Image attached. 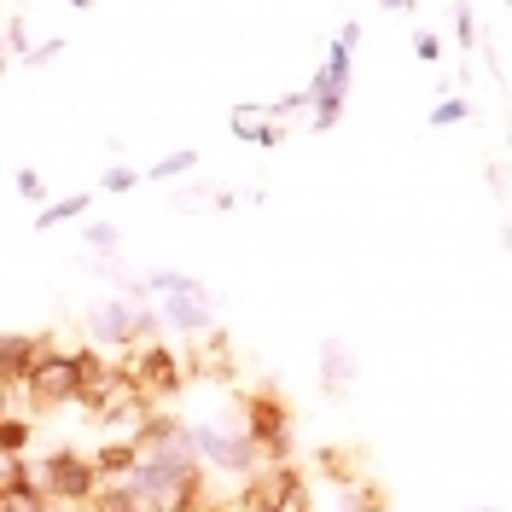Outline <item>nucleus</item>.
Returning a JSON list of instances; mask_svg holds the SVG:
<instances>
[{
    "instance_id": "nucleus-1",
    "label": "nucleus",
    "mask_w": 512,
    "mask_h": 512,
    "mask_svg": "<svg viewBox=\"0 0 512 512\" xmlns=\"http://www.w3.org/2000/svg\"><path fill=\"white\" fill-rule=\"evenodd\" d=\"M123 373V384L152 408V402H169L181 384H187V373H181V355L163 350V344H140V350H128V361L117 367Z\"/></svg>"
},
{
    "instance_id": "nucleus-2",
    "label": "nucleus",
    "mask_w": 512,
    "mask_h": 512,
    "mask_svg": "<svg viewBox=\"0 0 512 512\" xmlns=\"http://www.w3.org/2000/svg\"><path fill=\"white\" fill-rule=\"evenodd\" d=\"M30 489L47 501V507H88V495L99 489V478H94V466H88L82 454L59 448V454L41 460V472L30 478Z\"/></svg>"
},
{
    "instance_id": "nucleus-3",
    "label": "nucleus",
    "mask_w": 512,
    "mask_h": 512,
    "mask_svg": "<svg viewBox=\"0 0 512 512\" xmlns=\"http://www.w3.org/2000/svg\"><path fill=\"white\" fill-rule=\"evenodd\" d=\"M245 448H262V454H286L291 443V408L280 402V390L274 384H262V390H245Z\"/></svg>"
},
{
    "instance_id": "nucleus-4",
    "label": "nucleus",
    "mask_w": 512,
    "mask_h": 512,
    "mask_svg": "<svg viewBox=\"0 0 512 512\" xmlns=\"http://www.w3.org/2000/svg\"><path fill=\"white\" fill-rule=\"evenodd\" d=\"M24 396L35 408H59V402H76V367L70 355L53 350V338H41V355H35L30 379H24Z\"/></svg>"
},
{
    "instance_id": "nucleus-5",
    "label": "nucleus",
    "mask_w": 512,
    "mask_h": 512,
    "mask_svg": "<svg viewBox=\"0 0 512 512\" xmlns=\"http://www.w3.org/2000/svg\"><path fill=\"white\" fill-rule=\"evenodd\" d=\"M70 367H76V402L82 408H105L117 390H123V373H117V361H105L99 350H76L70 355Z\"/></svg>"
},
{
    "instance_id": "nucleus-6",
    "label": "nucleus",
    "mask_w": 512,
    "mask_h": 512,
    "mask_svg": "<svg viewBox=\"0 0 512 512\" xmlns=\"http://www.w3.org/2000/svg\"><path fill=\"white\" fill-rule=\"evenodd\" d=\"M158 320H169L175 332H192V338H204V332L216 326V303H210V286L187 291V297H163Z\"/></svg>"
},
{
    "instance_id": "nucleus-7",
    "label": "nucleus",
    "mask_w": 512,
    "mask_h": 512,
    "mask_svg": "<svg viewBox=\"0 0 512 512\" xmlns=\"http://www.w3.org/2000/svg\"><path fill=\"white\" fill-rule=\"evenodd\" d=\"M35 355H41V338H24V332H0V396L18 384L24 390V379H30Z\"/></svg>"
},
{
    "instance_id": "nucleus-8",
    "label": "nucleus",
    "mask_w": 512,
    "mask_h": 512,
    "mask_svg": "<svg viewBox=\"0 0 512 512\" xmlns=\"http://www.w3.org/2000/svg\"><path fill=\"white\" fill-rule=\"evenodd\" d=\"M350 384H355V355L344 338H320V390L326 396H350Z\"/></svg>"
},
{
    "instance_id": "nucleus-9",
    "label": "nucleus",
    "mask_w": 512,
    "mask_h": 512,
    "mask_svg": "<svg viewBox=\"0 0 512 512\" xmlns=\"http://www.w3.org/2000/svg\"><path fill=\"white\" fill-rule=\"evenodd\" d=\"M355 47H361V18H350V24H344V35L332 41V53H326V64H320V76H326V88H332V94H344V88H350Z\"/></svg>"
},
{
    "instance_id": "nucleus-10",
    "label": "nucleus",
    "mask_w": 512,
    "mask_h": 512,
    "mask_svg": "<svg viewBox=\"0 0 512 512\" xmlns=\"http://www.w3.org/2000/svg\"><path fill=\"white\" fill-rule=\"evenodd\" d=\"M227 123H233V134H239L245 146H262V152H274V146L286 140V128L262 123V111H256V105H233V117H227Z\"/></svg>"
},
{
    "instance_id": "nucleus-11",
    "label": "nucleus",
    "mask_w": 512,
    "mask_h": 512,
    "mask_svg": "<svg viewBox=\"0 0 512 512\" xmlns=\"http://www.w3.org/2000/svg\"><path fill=\"white\" fill-rule=\"evenodd\" d=\"M88 466H94V478H99V483H123L128 472L140 466V448H134V443H105L94 460H88Z\"/></svg>"
},
{
    "instance_id": "nucleus-12",
    "label": "nucleus",
    "mask_w": 512,
    "mask_h": 512,
    "mask_svg": "<svg viewBox=\"0 0 512 512\" xmlns=\"http://www.w3.org/2000/svg\"><path fill=\"white\" fill-rule=\"evenodd\" d=\"M94 210V192H70V198H53V204H41L35 210V233H53L59 222H76V216H88Z\"/></svg>"
},
{
    "instance_id": "nucleus-13",
    "label": "nucleus",
    "mask_w": 512,
    "mask_h": 512,
    "mask_svg": "<svg viewBox=\"0 0 512 512\" xmlns=\"http://www.w3.org/2000/svg\"><path fill=\"white\" fill-rule=\"evenodd\" d=\"M88 512H140V501L128 495L123 483H99L94 495H88Z\"/></svg>"
},
{
    "instance_id": "nucleus-14",
    "label": "nucleus",
    "mask_w": 512,
    "mask_h": 512,
    "mask_svg": "<svg viewBox=\"0 0 512 512\" xmlns=\"http://www.w3.org/2000/svg\"><path fill=\"white\" fill-rule=\"evenodd\" d=\"M82 239H88V245H94V251L105 256V262H117V251H123V233H117L111 222H94V227H82Z\"/></svg>"
},
{
    "instance_id": "nucleus-15",
    "label": "nucleus",
    "mask_w": 512,
    "mask_h": 512,
    "mask_svg": "<svg viewBox=\"0 0 512 512\" xmlns=\"http://www.w3.org/2000/svg\"><path fill=\"white\" fill-rule=\"evenodd\" d=\"M24 443H30V419L0 414V454H24Z\"/></svg>"
},
{
    "instance_id": "nucleus-16",
    "label": "nucleus",
    "mask_w": 512,
    "mask_h": 512,
    "mask_svg": "<svg viewBox=\"0 0 512 512\" xmlns=\"http://www.w3.org/2000/svg\"><path fill=\"white\" fill-rule=\"evenodd\" d=\"M187 169H198V152H169V158L152 163V181H169V175H187Z\"/></svg>"
},
{
    "instance_id": "nucleus-17",
    "label": "nucleus",
    "mask_w": 512,
    "mask_h": 512,
    "mask_svg": "<svg viewBox=\"0 0 512 512\" xmlns=\"http://www.w3.org/2000/svg\"><path fill=\"white\" fill-rule=\"evenodd\" d=\"M466 117H472V105H466V99H443V105H431V128L466 123Z\"/></svg>"
},
{
    "instance_id": "nucleus-18",
    "label": "nucleus",
    "mask_w": 512,
    "mask_h": 512,
    "mask_svg": "<svg viewBox=\"0 0 512 512\" xmlns=\"http://www.w3.org/2000/svg\"><path fill=\"white\" fill-rule=\"evenodd\" d=\"M99 187H105V192H134V187H140V175H134L128 163H111V169L99 175Z\"/></svg>"
},
{
    "instance_id": "nucleus-19",
    "label": "nucleus",
    "mask_w": 512,
    "mask_h": 512,
    "mask_svg": "<svg viewBox=\"0 0 512 512\" xmlns=\"http://www.w3.org/2000/svg\"><path fill=\"white\" fill-rule=\"evenodd\" d=\"M309 105H315V128H320V134L344 117V99H338V94H320V99H309Z\"/></svg>"
},
{
    "instance_id": "nucleus-20",
    "label": "nucleus",
    "mask_w": 512,
    "mask_h": 512,
    "mask_svg": "<svg viewBox=\"0 0 512 512\" xmlns=\"http://www.w3.org/2000/svg\"><path fill=\"white\" fill-rule=\"evenodd\" d=\"M12 181H18V192H24L30 204H47V181H41V169H18Z\"/></svg>"
},
{
    "instance_id": "nucleus-21",
    "label": "nucleus",
    "mask_w": 512,
    "mask_h": 512,
    "mask_svg": "<svg viewBox=\"0 0 512 512\" xmlns=\"http://www.w3.org/2000/svg\"><path fill=\"white\" fill-rule=\"evenodd\" d=\"M59 53H64V41H59V35H53L47 47H24V59H18V64H30V70H41V64H53V59H59Z\"/></svg>"
},
{
    "instance_id": "nucleus-22",
    "label": "nucleus",
    "mask_w": 512,
    "mask_h": 512,
    "mask_svg": "<svg viewBox=\"0 0 512 512\" xmlns=\"http://www.w3.org/2000/svg\"><path fill=\"white\" fill-rule=\"evenodd\" d=\"M414 59L437 64V59H443V41H437V35H431V30H419V35H414Z\"/></svg>"
},
{
    "instance_id": "nucleus-23",
    "label": "nucleus",
    "mask_w": 512,
    "mask_h": 512,
    "mask_svg": "<svg viewBox=\"0 0 512 512\" xmlns=\"http://www.w3.org/2000/svg\"><path fill=\"white\" fill-rule=\"evenodd\" d=\"M472 6H454V41H460V47H466V53H472Z\"/></svg>"
},
{
    "instance_id": "nucleus-24",
    "label": "nucleus",
    "mask_w": 512,
    "mask_h": 512,
    "mask_svg": "<svg viewBox=\"0 0 512 512\" xmlns=\"http://www.w3.org/2000/svg\"><path fill=\"white\" fill-rule=\"evenodd\" d=\"M0 59H6V35H0Z\"/></svg>"
},
{
    "instance_id": "nucleus-25",
    "label": "nucleus",
    "mask_w": 512,
    "mask_h": 512,
    "mask_svg": "<svg viewBox=\"0 0 512 512\" xmlns=\"http://www.w3.org/2000/svg\"><path fill=\"white\" fill-rule=\"evenodd\" d=\"M0 76H6V59H0Z\"/></svg>"
},
{
    "instance_id": "nucleus-26",
    "label": "nucleus",
    "mask_w": 512,
    "mask_h": 512,
    "mask_svg": "<svg viewBox=\"0 0 512 512\" xmlns=\"http://www.w3.org/2000/svg\"><path fill=\"white\" fill-rule=\"evenodd\" d=\"M478 512H495V507H478Z\"/></svg>"
}]
</instances>
